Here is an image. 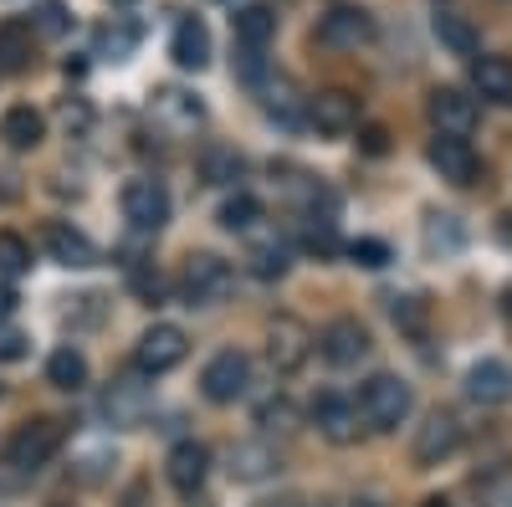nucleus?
Masks as SVG:
<instances>
[{
  "instance_id": "obj_1",
  "label": "nucleus",
  "mask_w": 512,
  "mask_h": 507,
  "mask_svg": "<svg viewBox=\"0 0 512 507\" xmlns=\"http://www.w3.org/2000/svg\"><path fill=\"white\" fill-rule=\"evenodd\" d=\"M354 405H359L369 431H400L410 405H415V395H410V385H405L400 374H369L364 385H359V400Z\"/></svg>"
},
{
  "instance_id": "obj_2",
  "label": "nucleus",
  "mask_w": 512,
  "mask_h": 507,
  "mask_svg": "<svg viewBox=\"0 0 512 507\" xmlns=\"http://www.w3.org/2000/svg\"><path fill=\"white\" fill-rule=\"evenodd\" d=\"M62 441H67L62 420H52V415L26 420V426L6 441V467H16V472H41V467H47V461L62 451Z\"/></svg>"
},
{
  "instance_id": "obj_3",
  "label": "nucleus",
  "mask_w": 512,
  "mask_h": 507,
  "mask_svg": "<svg viewBox=\"0 0 512 507\" xmlns=\"http://www.w3.org/2000/svg\"><path fill=\"white\" fill-rule=\"evenodd\" d=\"M236 292V267L226 257H216V251H195V257L185 262V298L190 308H216L226 303Z\"/></svg>"
},
{
  "instance_id": "obj_4",
  "label": "nucleus",
  "mask_w": 512,
  "mask_h": 507,
  "mask_svg": "<svg viewBox=\"0 0 512 507\" xmlns=\"http://www.w3.org/2000/svg\"><path fill=\"white\" fill-rule=\"evenodd\" d=\"M308 354H313L308 323L292 318V313H277V318L267 323V359H272V369H277V374H297V369L308 364Z\"/></svg>"
},
{
  "instance_id": "obj_5",
  "label": "nucleus",
  "mask_w": 512,
  "mask_h": 507,
  "mask_svg": "<svg viewBox=\"0 0 512 507\" xmlns=\"http://www.w3.org/2000/svg\"><path fill=\"white\" fill-rule=\"evenodd\" d=\"M185 354H190L185 328H180V323H154V328H144V338H139L134 364H139L144 374H169L175 364H185Z\"/></svg>"
},
{
  "instance_id": "obj_6",
  "label": "nucleus",
  "mask_w": 512,
  "mask_h": 507,
  "mask_svg": "<svg viewBox=\"0 0 512 507\" xmlns=\"http://www.w3.org/2000/svg\"><path fill=\"white\" fill-rule=\"evenodd\" d=\"M246 385H251V359H246L241 349H221L216 359L205 364V374H200V390H205L210 405H231V400H241Z\"/></svg>"
},
{
  "instance_id": "obj_7",
  "label": "nucleus",
  "mask_w": 512,
  "mask_h": 507,
  "mask_svg": "<svg viewBox=\"0 0 512 507\" xmlns=\"http://www.w3.org/2000/svg\"><path fill=\"white\" fill-rule=\"evenodd\" d=\"M308 123L318 134H354L359 129V98L354 93H344V88H323V93H313L308 98Z\"/></svg>"
},
{
  "instance_id": "obj_8",
  "label": "nucleus",
  "mask_w": 512,
  "mask_h": 507,
  "mask_svg": "<svg viewBox=\"0 0 512 507\" xmlns=\"http://www.w3.org/2000/svg\"><path fill=\"white\" fill-rule=\"evenodd\" d=\"M318 349H323V359H328L333 369H354V364L369 354V333H364L359 318H333V323L323 328V338H318Z\"/></svg>"
},
{
  "instance_id": "obj_9",
  "label": "nucleus",
  "mask_w": 512,
  "mask_h": 507,
  "mask_svg": "<svg viewBox=\"0 0 512 507\" xmlns=\"http://www.w3.org/2000/svg\"><path fill=\"white\" fill-rule=\"evenodd\" d=\"M123 216L139 231H159L169 221V195L159 180H128L123 185Z\"/></svg>"
},
{
  "instance_id": "obj_10",
  "label": "nucleus",
  "mask_w": 512,
  "mask_h": 507,
  "mask_svg": "<svg viewBox=\"0 0 512 507\" xmlns=\"http://www.w3.org/2000/svg\"><path fill=\"white\" fill-rule=\"evenodd\" d=\"M461 446V426H456V415L436 410V415H425V426L415 431V461L420 467H441V461Z\"/></svg>"
},
{
  "instance_id": "obj_11",
  "label": "nucleus",
  "mask_w": 512,
  "mask_h": 507,
  "mask_svg": "<svg viewBox=\"0 0 512 507\" xmlns=\"http://www.w3.org/2000/svg\"><path fill=\"white\" fill-rule=\"evenodd\" d=\"M164 477H169V487L175 492H200L205 487V477H210V451L200 446V441H180L175 451L164 456Z\"/></svg>"
},
{
  "instance_id": "obj_12",
  "label": "nucleus",
  "mask_w": 512,
  "mask_h": 507,
  "mask_svg": "<svg viewBox=\"0 0 512 507\" xmlns=\"http://www.w3.org/2000/svg\"><path fill=\"white\" fill-rule=\"evenodd\" d=\"M431 123H436V134L466 139L477 129V98H466L461 88H436L431 93Z\"/></svg>"
},
{
  "instance_id": "obj_13",
  "label": "nucleus",
  "mask_w": 512,
  "mask_h": 507,
  "mask_svg": "<svg viewBox=\"0 0 512 507\" xmlns=\"http://www.w3.org/2000/svg\"><path fill=\"white\" fill-rule=\"evenodd\" d=\"M431 164L441 169V180H451V185H472L477 169H482L477 149L466 139H456V134H436L431 139Z\"/></svg>"
},
{
  "instance_id": "obj_14",
  "label": "nucleus",
  "mask_w": 512,
  "mask_h": 507,
  "mask_svg": "<svg viewBox=\"0 0 512 507\" xmlns=\"http://www.w3.org/2000/svg\"><path fill=\"white\" fill-rule=\"evenodd\" d=\"M359 420H364L359 405L344 400V395H333V390L313 400V426H318L328 441H338V446H349V441L359 436Z\"/></svg>"
},
{
  "instance_id": "obj_15",
  "label": "nucleus",
  "mask_w": 512,
  "mask_h": 507,
  "mask_svg": "<svg viewBox=\"0 0 512 507\" xmlns=\"http://www.w3.org/2000/svg\"><path fill=\"white\" fill-rule=\"evenodd\" d=\"M369 36H374V21L359 6H333L323 16V26H318L323 47H359V41H369Z\"/></svg>"
},
{
  "instance_id": "obj_16",
  "label": "nucleus",
  "mask_w": 512,
  "mask_h": 507,
  "mask_svg": "<svg viewBox=\"0 0 512 507\" xmlns=\"http://www.w3.org/2000/svg\"><path fill=\"white\" fill-rule=\"evenodd\" d=\"M466 395L477 405H507L512 400V369L502 359H477L466 369Z\"/></svg>"
},
{
  "instance_id": "obj_17",
  "label": "nucleus",
  "mask_w": 512,
  "mask_h": 507,
  "mask_svg": "<svg viewBox=\"0 0 512 507\" xmlns=\"http://www.w3.org/2000/svg\"><path fill=\"white\" fill-rule=\"evenodd\" d=\"M41 241H47L52 262H62V267H93V262H98V246L82 236V231L62 226V221H52L47 231H41Z\"/></svg>"
},
{
  "instance_id": "obj_18",
  "label": "nucleus",
  "mask_w": 512,
  "mask_h": 507,
  "mask_svg": "<svg viewBox=\"0 0 512 507\" xmlns=\"http://www.w3.org/2000/svg\"><path fill=\"white\" fill-rule=\"evenodd\" d=\"M169 57H175L185 72H200V67L210 62V31H205V21H200V16H185V21L175 26V41H169Z\"/></svg>"
},
{
  "instance_id": "obj_19",
  "label": "nucleus",
  "mask_w": 512,
  "mask_h": 507,
  "mask_svg": "<svg viewBox=\"0 0 512 507\" xmlns=\"http://www.w3.org/2000/svg\"><path fill=\"white\" fill-rule=\"evenodd\" d=\"M472 88H477L487 103L507 108V103H512V62H507V57H477V62H472Z\"/></svg>"
},
{
  "instance_id": "obj_20",
  "label": "nucleus",
  "mask_w": 512,
  "mask_h": 507,
  "mask_svg": "<svg viewBox=\"0 0 512 507\" xmlns=\"http://www.w3.org/2000/svg\"><path fill=\"white\" fill-rule=\"evenodd\" d=\"M231 31H236L241 47L262 52L267 41L277 36V16H272V6H262V0H251V6H241V11L231 16Z\"/></svg>"
},
{
  "instance_id": "obj_21",
  "label": "nucleus",
  "mask_w": 512,
  "mask_h": 507,
  "mask_svg": "<svg viewBox=\"0 0 512 507\" xmlns=\"http://www.w3.org/2000/svg\"><path fill=\"white\" fill-rule=\"evenodd\" d=\"M277 472V451L267 446V441H241V446H231V477L236 482H262V477H272Z\"/></svg>"
},
{
  "instance_id": "obj_22",
  "label": "nucleus",
  "mask_w": 512,
  "mask_h": 507,
  "mask_svg": "<svg viewBox=\"0 0 512 507\" xmlns=\"http://www.w3.org/2000/svg\"><path fill=\"white\" fill-rule=\"evenodd\" d=\"M41 134H47V118H41L36 108H26V103L0 118V139H6L11 149H36Z\"/></svg>"
},
{
  "instance_id": "obj_23",
  "label": "nucleus",
  "mask_w": 512,
  "mask_h": 507,
  "mask_svg": "<svg viewBox=\"0 0 512 507\" xmlns=\"http://www.w3.org/2000/svg\"><path fill=\"white\" fill-rule=\"evenodd\" d=\"M31 67V26L11 21L0 26V72H26Z\"/></svg>"
},
{
  "instance_id": "obj_24",
  "label": "nucleus",
  "mask_w": 512,
  "mask_h": 507,
  "mask_svg": "<svg viewBox=\"0 0 512 507\" xmlns=\"http://www.w3.org/2000/svg\"><path fill=\"white\" fill-rule=\"evenodd\" d=\"M47 379L57 390H82V385H88V359H82L77 349H57L47 359Z\"/></svg>"
},
{
  "instance_id": "obj_25",
  "label": "nucleus",
  "mask_w": 512,
  "mask_h": 507,
  "mask_svg": "<svg viewBox=\"0 0 512 507\" xmlns=\"http://www.w3.org/2000/svg\"><path fill=\"white\" fill-rule=\"evenodd\" d=\"M246 262H251V272L262 277V282H272V277H282V272L292 267V251H287V241L272 236V241H256Z\"/></svg>"
},
{
  "instance_id": "obj_26",
  "label": "nucleus",
  "mask_w": 512,
  "mask_h": 507,
  "mask_svg": "<svg viewBox=\"0 0 512 507\" xmlns=\"http://www.w3.org/2000/svg\"><path fill=\"white\" fill-rule=\"evenodd\" d=\"M256 221H262V200L246 195V190H236V195L221 205V226H226V231H251Z\"/></svg>"
},
{
  "instance_id": "obj_27",
  "label": "nucleus",
  "mask_w": 512,
  "mask_h": 507,
  "mask_svg": "<svg viewBox=\"0 0 512 507\" xmlns=\"http://www.w3.org/2000/svg\"><path fill=\"white\" fill-rule=\"evenodd\" d=\"M436 36H441V47H451L456 57H477V31L466 26L461 16H436Z\"/></svg>"
},
{
  "instance_id": "obj_28",
  "label": "nucleus",
  "mask_w": 512,
  "mask_h": 507,
  "mask_svg": "<svg viewBox=\"0 0 512 507\" xmlns=\"http://www.w3.org/2000/svg\"><path fill=\"white\" fill-rule=\"evenodd\" d=\"M200 175H205L210 185H231V180H241V154H231V149H205Z\"/></svg>"
},
{
  "instance_id": "obj_29",
  "label": "nucleus",
  "mask_w": 512,
  "mask_h": 507,
  "mask_svg": "<svg viewBox=\"0 0 512 507\" xmlns=\"http://www.w3.org/2000/svg\"><path fill=\"white\" fill-rule=\"evenodd\" d=\"M390 318H395V328L410 333V338L425 333V303L415 298V292H405V298H390Z\"/></svg>"
},
{
  "instance_id": "obj_30",
  "label": "nucleus",
  "mask_w": 512,
  "mask_h": 507,
  "mask_svg": "<svg viewBox=\"0 0 512 507\" xmlns=\"http://www.w3.org/2000/svg\"><path fill=\"white\" fill-rule=\"evenodd\" d=\"M31 267V246L16 231H0V277H21Z\"/></svg>"
},
{
  "instance_id": "obj_31",
  "label": "nucleus",
  "mask_w": 512,
  "mask_h": 507,
  "mask_svg": "<svg viewBox=\"0 0 512 507\" xmlns=\"http://www.w3.org/2000/svg\"><path fill=\"white\" fill-rule=\"evenodd\" d=\"M103 410L118 420V426H128V420H139V410H144V395H139L134 385H113V390H108V400H103Z\"/></svg>"
},
{
  "instance_id": "obj_32",
  "label": "nucleus",
  "mask_w": 512,
  "mask_h": 507,
  "mask_svg": "<svg viewBox=\"0 0 512 507\" xmlns=\"http://www.w3.org/2000/svg\"><path fill=\"white\" fill-rule=\"evenodd\" d=\"M349 257L359 262V267H384V262H390V246H384V241H374V236H359L354 246H349Z\"/></svg>"
},
{
  "instance_id": "obj_33",
  "label": "nucleus",
  "mask_w": 512,
  "mask_h": 507,
  "mask_svg": "<svg viewBox=\"0 0 512 507\" xmlns=\"http://www.w3.org/2000/svg\"><path fill=\"white\" fill-rule=\"evenodd\" d=\"M26 349H31V338L21 333V328H0V359H26Z\"/></svg>"
},
{
  "instance_id": "obj_34",
  "label": "nucleus",
  "mask_w": 512,
  "mask_h": 507,
  "mask_svg": "<svg viewBox=\"0 0 512 507\" xmlns=\"http://www.w3.org/2000/svg\"><path fill=\"white\" fill-rule=\"evenodd\" d=\"M308 246L328 257V251L338 246V241H333V221H318V216H313V221H308Z\"/></svg>"
},
{
  "instance_id": "obj_35",
  "label": "nucleus",
  "mask_w": 512,
  "mask_h": 507,
  "mask_svg": "<svg viewBox=\"0 0 512 507\" xmlns=\"http://www.w3.org/2000/svg\"><path fill=\"white\" fill-rule=\"evenodd\" d=\"M41 26H47V31H67V11L57 6V0H47V6H41Z\"/></svg>"
},
{
  "instance_id": "obj_36",
  "label": "nucleus",
  "mask_w": 512,
  "mask_h": 507,
  "mask_svg": "<svg viewBox=\"0 0 512 507\" xmlns=\"http://www.w3.org/2000/svg\"><path fill=\"white\" fill-rule=\"evenodd\" d=\"M103 47H113V57L128 52V47H134V31H103Z\"/></svg>"
},
{
  "instance_id": "obj_37",
  "label": "nucleus",
  "mask_w": 512,
  "mask_h": 507,
  "mask_svg": "<svg viewBox=\"0 0 512 507\" xmlns=\"http://www.w3.org/2000/svg\"><path fill=\"white\" fill-rule=\"evenodd\" d=\"M364 149L369 154H384V129H364Z\"/></svg>"
},
{
  "instance_id": "obj_38",
  "label": "nucleus",
  "mask_w": 512,
  "mask_h": 507,
  "mask_svg": "<svg viewBox=\"0 0 512 507\" xmlns=\"http://www.w3.org/2000/svg\"><path fill=\"white\" fill-rule=\"evenodd\" d=\"M11 308H16V292H11V287H6V282H0V318H6V313H11Z\"/></svg>"
},
{
  "instance_id": "obj_39",
  "label": "nucleus",
  "mask_w": 512,
  "mask_h": 507,
  "mask_svg": "<svg viewBox=\"0 0 512 507\" xmlns=\"http://www.w3.org/2000/svg\"><path fill=\"white\" fill-rule=\"evenodd\" d=\"M420 507H451V502H446V497H425Z\"/></svg>"
},
{
  "instance_id": "obj_40",
  "label": "nucleus",
  "mask_w": 512,
  "mask_h": 507,
  "mask_svg": "<svg viewBox=\"0 0 512 507\" xmlns=\"http://www.w3.org/2000/svg\"><path fill=\"white\" fill-rule=\"evenodd\" d=\"M113 6H128V0H113Z\"/></svg>"
},
{
  "instance_id": "obj_41",
  "label": "nucleus",
  "mask_w": 512,
  "mask_h": 507,
  "mask_svg": "<svg viewBox=\"0 0 512 507\" xmlns=\"http://www.w3.org/2000/svg\"><path fill=\"white\" fill-rule=\"evenodd\" d=\"M313 507H323V502H313Z\"/></svg>"
}]
</instances>
